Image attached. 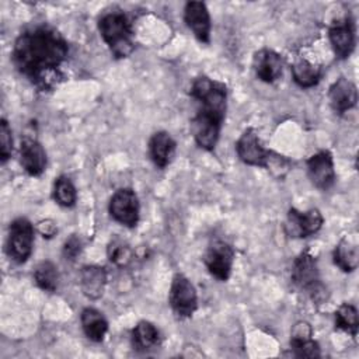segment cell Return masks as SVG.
Listing matches in <instances>:
<instances>
[{
	"label": "cell",
	"mask_w": 359,
	"mask_h": 359,
	"mask_svg": "<svg viewBox=\"0 0 359 359\" xmlns=\"http://www.w3.org/2000/svg\"><path fill=\"white\" fill-rule=\"evenodd\" d=\"M130 342L135 351L149 352L160 346L161 335L158 328L153 323L142 320L133 327L130 332Z\"/></svg>",
	"instance_id": "22"
},
{
	"label": "cell",
	"mask_w": 359,
	"mask_h": 359,
	"mask_svg": "<svg viewBox=\"0 0 359 359\" xmlns=\"http://www.w3.org/2000/svg\"><path fill=\"white\" fill-rule=\"evenodd\" d=\"M310 182L320 191H328L335 184L334 158L330 150H320L310 156L306 163Z\"/></svg>",
	"instance_id": "11"
},
{
	"label": "cell",
	"mask_w": 359,
	"mask_h": 359,
	"mask_svg": "<svg viewBox=\"0 0 359 359\" xmlns=\"http://www.w3.org/2000/svg\"><path fill=\"white\" fill-rule=\"evenodd\" d=\"M98 31L115 59H125L135 50L132 22L122 10H111L98 18Z\"/></svg>",
	"instance_id": "2"
},
{
	"label": "cell",
	"mask_w": 359,
	"mask_h": 359,
	"mask_svg": "<svg viewBox=\"0 0 359 359\" xmlns=\"http://www.w3.org/2000/svg\"><path fill=\"white\" fill-rule=\"evenodd\" d=\"M168 303L178 318H189L198 309V293L194 283L184 273H175L170 292Z\"/></svg>",
	"instance_id": "6"
},
{
	"label": "cell",
	"mask_w": 359,
	"mask_h": 359,
	"mask_svg": "<svg viewBox=\"0 0 359 359\" xmlns=\"http://www.w3.org/2000/svg\"><path fill=\"white\" fill-rule=\"evenodd\" d=\"M177 143L172 136L165 130L154 132L149 140V154L153 164L158 168L170 165L175 157Z\"/></svg>",
	"instance_id": "20"
},
{
	"label": "cell",
	"mask_w": 359,
	"mask_h": 359,
	"mask_svg": "<svg viewBox=\"0 0 359 359\" xmlns=\"http://www.w3.org/2000/svg\"><path fill=\"white\" fill-rule=\"evenodd\" d=\"M107 257L116 266H126L133 258L132 247L121 237H112L107 245Z\"/></svg>",
	"instance_id": "28"
},
{
	"label": "cell",
	"mask_w": 359,
	"mask_h": 359,
	"mask_svg": "<svg viewBox=\"0 0 359 359\" xmlns=\"http://www.w3.org/2000/svg\"><path fill=\"white\" fill-rule=\"evenodd\" d=\"M334 321H335V328L348 332L353 338L358 335V327H359V317H358V310L353 304L351 303H342L335 314H334Z\"/></svg>",
	"instance_id": "26"
},
{
	"label": "cell",
	"mask_w": 359,
	"mask_h": 359,
	"mask_svg": "<svg viewBox=\"0 0 359 359\" xmlns=\"http://www.w3.org/2000/svg\"><path fill=\"white\" fill-rule=\"evenodd\" d=\"M224 119L203 111H196L191 119V132L198 147L206 151H213L220 136V129Z\"/></svg>",
	"instance_id": "10"
},
{
	"label": "cell",
	"mask_w": 359,
	"mask_h": 359,
	"mask_svg": "<svg viewBox=\"0 0 359 359\" xmlns=\"http://www.w3.org/2000/svg\"><path fill=\"white\" fill-rule=\"evenodd\" d=\"M53 199L62 208H73L77 201V191L67 175H59L53 182Z\"/></svg>",
	"instance_id": "27"
},
{
	"label": "cell",
	"mask_w": 359,
	"mask_h": 359,
	"mask_svg": "<svg viewBox=\"0 0 359 359\" xmlns=\"http://www.w3.org/2000/svg\"><path fill=\"white\" fill-rule=\"evenodd\" d=\"M107 279V271L104 266L84 265L80 271V289L86 297L97 300L104 294Z\"/></svg>",
	"instance_id": "21"
},
{
	"label": "cell",
	"mask_w": 359,
	"mask_h": 359,
	"mask_svg": "<svg viewBox=\"0 0 359 359\" xmlns=\"http://www.w3.org/2000/svg\"><path fill=\"white\" fill-rule=\"evenodd\" d=\"M264 168H266L275 178L282 180L290 171L292 161L287 157H285L273 150H269Z\"/></svg>",
	"instance_id": "29"
},
{
	"label": "cell",
	"mask_w": 359,
	"mask_h": 359,
	"mask_svg": "<svg viewBox=\"0 0 359 359\" xmlns=\"http://www.w3.org/2000/svg\"><path fill=\"white\" fill-rule=\"evenodd\" d=\"M292 283L310 294L313 300H323L325 297V287L320 280V271L317 259L310 251H302L293 261L290 271Z\"/></svg>",
	"instance_id": "4"
},
{
	"label": "cell",
	"mask_w": 359,
	"mask_h": 359,
	"mask_svg": "<svg viewBox=\"0 0 359 359\" xmlns=\"http://www.w3.org/2000/svg\"><path fill=\"white\" fill-rule=\"evenodd\" d=\"M11 128L6 118L0 121V161L6 164L13 154V136Z\"/></svg>",
	"instance_id": "30"
},
{
	"label": "cell",
	"mask_w": 359,
	"mask_h": 359,
	"mask_svg": "<svg viewBox=\"0 0 359 359\" xmlns=\"http://www.w3.org/2000/svg\"><path fill=\"white\" fill-rule=\"evenodd\" d=\"M203 262L212 276H215L217 280L226 282L231 275L234 248L227 241L215 238L209 243L205 251Z\"/></svg>",
	"instance_id": "8"
},
{
	"label": "cell",
	"mask_w": 359,
	"mask_h": 359,
	"mask_svg": "<svg viewBox=\"0 0 359 359\" xmlns=\"http://www.w3.org/2000/svg\"><path fill=\"white\" fill-rule=\"evenodd\" d=\"M84 335L93 342H102L108 332V321L105 316L94 307H86L80 316Z\"/></svg>",
	"instance_id": "23"
},
{
	"label": "cell",
	"mask_w": 359,
	"mask_h": 359,
	"mask_svg": "<svg viewBox=\"0 0 359 359\" xmlns=\"http://www.w3.org/2000/svg\"><path fill=\"white\" fill-rule=\"evenodd\" d=\"M290 349L297 358H320L321 349L313 338V330L307 321H299L290 332Z\"/></svg>",
	"instance_id": "17"
},
{
	"label": "cell",
	"mask_w": 359,
	"mask_h": 359,
	"mask_svg": "<svg viewBox=\"0 0 359 359\" xmlns=\"http://www.w3.org/2000/svg\"><path fill=\"white\" fill-rule=\"evenodd\" d=\"M252 69L261 81L272 84L282 76L283 59L278 52L264 48L254 53Z\"/></svg>",
	"instance_id": "16"
},
{
	"label": "cell",
	"mask_w": 359,
	"mask_h": 359,
	"mask_svg": "<svg viewBox=\"0 0 359 359\" xmlns=\"http://www.w3.org/2000/svg\"><path fill=\"white\" fill-rule=\"evenodd\" d=\"M290 73H292L293 81L299 87L311 88V87L317 86L318 81L321 80L323 69H321V66H318L304 57H300L292 65Z\"/></svg>",
	"instance_id": "24"
},
{
	"label": "cell",
	"mask_w": 359,
	"mask_h": 359,
	"mask_svg": "<svg viewBox=\"0 0 359 359\" xmlns=\"http://www.w3.org/2000/svg\"><path fill=\"white\" fill-rule=\"evenodd\" d=\"M324 223L321 212L316 208L302 212L296 208L287 210L285 231L292 238H306L316 234Z\"/></svg>",
	"instance_id": "9"
},
{
	"label": "cell",
	"mask_w": 359,
	"mask_h": 359,
	"mask_svg": "<svg viewBox=\"0 0 359 359\" xmlns=\"http://www.w3.org/2000/svg\"><path fill=\"white\" fill-rule=\"evenodd\" d=\"M191 97L199 104L198 111L224 119L227 111V87L224 83L199 76L191 84Z\"/></svg>",
	"instance_id": "3"
},
{
	"label": "cell",
	"mask_w": 359,
	"mask_h": 359,
	"mask_svg": "<svg viewBox=\"0 0 359 359\" xmlns=\"http://www.w3.org/2000/svg\"><path fill=\"white\" fill-rule=\"evenodd\" d=\"M328 101L335 114L344 115L345 112L352 109L358 102L356 86L345 77L337 79L330 86Z\"/></svg>",
	"instance_id": "18"
},
{
	"label": "cell",
	"mask_w": 359,
	"mask_h": 359,
	"mask_svg": "<svg viewBox=\"0 0 359 359\" xmlns=\"http://www.w3.org/2000/svg\"><path fill=\"white\" fill-rule=\"evenodd\" d=\"M38 231L43 237L50 238V237H53L57 233V226H56V223L53 220L46 219V220H42V222L38 223Z\"/></svg>",
	"instance_id": "32"
},
{
	"label": "cell",
	"mask_w": 359,
	"mask_h": 359,
	"mask_svg": "<svg viewBox=\"0 0 359 359\" xmlns=\"http://www.w3.org/2000/svg\"><path fill=\"white\" fill-rule=\"evenodd\" d=\"M328 38L335 56L341 60L348 59L356 45L353 20L351 17L335 20L328 28Z\"/></svg>",
	"instance_id": "12"
},
{
	"label": "cell",
	"mask_w": 359,
	"mask_h": 359,
	"mask_svg": "<svg viewBox=\"0 0 359 359\" xmlns=\"http://www.w3.org/2000/svg\"><path fill=\"white\" fill-rule=\"evenodd\" d=\"M184 21L201 43L210 42V14L203 1H188L184 7Z\"/></svg>",
	"instance_id": "15"
},
{
	"label": "cell",
	"mask_w": 359,
	"mask_h": 359,
	"mask_svg": "<svg viewBox=\"0 0 359 359\" xmlns=\"http://www.w3.org/2000/svg\"><path fill=\"white\" fill-rule=\"evenodd\" d=\"M332 261L342 272H353L359 265L358 233L344 236L332 251Z\"/></svg>",
	"instance_id": "19"
},
{
	"label": "cell",
	"mask_w": 359,
	"mask_h": 359,
	"mask_svg": "<svg viewBox=\"0 0 359 359\" xmlns=\"http://www.w3.org/2000/svg\"><path fill=\"white\" fill-rule=\"evenodd\" d=\"M35 230L27 217H15L7 231L6 252L11 261L21 265L28 261L34 248Z\"/></svg>",
	"instance_id": "5"
},
{
	"label": "cell",
	"mask_w": 359,
	"mask_h": 359,
	"mask_svg": "<svg viewBox=\"0 0 359 359\" xmlns=\"http://www.w3.org/2000/svg\"><path fill=\"white\" fill-rule=\"evenodd\" d=\"M236 153L244 164L264 167L269 150L264 147L257 130L247 128L236 142Z\"/></svg>",
	"instance_id": "13"
},
{
	"label": "cell",
	"mask_w": 359,
	"mask_h": 359,
	"mask_svg": "<svg viewBox=\"0 0 359 359\" xmlns=\"http://www.w3.org/2000/svg\"><path fill=\"white\" fill-rule=\"evenodd\" d=\"M34 280L43 292L53 293L59 285V272L56 265L49 259L41 261L34 269Z\"/></svg>",
	"instance_id": "25"
},
{
	"label": "cell",
	"mask_w": 359,
	"mask_h": 359,
	"mask_svg": "<svg viewBox=\"0 0 359 359\" xmlns=\"http://www.w3.org/2000/svg\"><path fill=\"white\" fill-rule=\"evenodd\" d=\"M83 251V241L77 234L69 236L62 245V255L66 261L74 262Z\"/></svg>",
	"instance_id": "31"
},
{
	"label": "cell",
	"mask_w": 359,
	"mask_h": 359,
	"mask_svg": "<svg viewBox=\"0 0 359 359\" xmlns=\"http://www.w3.org/2000/svg\"><path fill=\"white\" fill-rule=\"evenodd\" d=\"M20 164L31 177H39L48 164V157L41 142L32 136H24L20 143Z\"/></svg>",
	"instance_id": "14"
},
{
	"label": "cell",
	"mask_w": 359,
	"mask_h": 359,
	"mask_svg": "<svg viewBox=\"0 0 359 359\" xmlns=\"http://www.w3.org/2000/svg\"><path fill=\"white\" fill-rule=\"evenodd\" d=\"M109 216L125 227H135L140 219L139 198L132 188H119L108 203Z\"/></svg>",
	"instance_id": "7"
},
{
	"label": "cell",
	"mask_w": 359,
	"mask_h": 359,
	"mask_svg": "<svg viewBox=\"0 0 359 359\" xmlns=\"http://www.w3.org/2000/svg\"><path fill=\"white\" fill-rule=\"evenodd\" d=\"M67 56L66 38L48 24L24 29L15 38L11 50V62L17 72L41 91H50L57 86Z\"/></svg>",
	"instance_id": "1"
}]
</instances>
